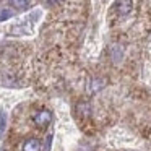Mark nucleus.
I'll return each mask as SVG.
<instances>
[{
  "instance_id": "nucleus-1",
  "label": "nucleus",
  "mask_w": 151,
  "mask_h": 151,
  "mask_svg": "<svg viewBox=\"0 0 151 151\" xmlns=\"http://www.w3.org/2000/svg\"><path fill=\"white\" fill-rule=\"evenodd\" d=\"M33 122H34V125L39 127V128L47 127V125L52 122V112H50L49 109H39V111H36L33 114Z\"/></svg>"
},
{
  "instance_id": "nucleus-2",
  "label": "nucleus",
  "mask_w": 151,
  "mask_h": 151,
  "mask_svg": "<svg viewBox=\"0 0 151 151\" xmlns=\"http://www.w3.org/2000/svg\"><path fill=\"white\" fill-rule=\"evenodd\" d=\"M75 112H76V117L78 119L86 120V119L91 117V106H89L88 101H80L75 107Z\"/></svg>"
},
{
  "instance_id": "nucleus-3",
  "label": "nucleus",
  "mask_w": 151,
  "mask_h": 151,
  "mask_svg": "<svg viewBox=\"0 0 151 151\" xmlns=\"http://www.w3.org/2000/svg\"><path fill=\"white\" fill-rule=\"evenodd\" d=\"M133 4L132 2H115L114 4V10L117 15H120V17H125V15H130L132 10H133Z\"/></svg>"
},
{
  "instance_id": "nucleus-4",
  "label": "nucleus",
  "mask_w": 151,
  "mask_h": 151,
  "mask_svg": "<svg viewBox=\"0 0 151 151\" xmlns=\"http://www.w3.org/2000/svg\"><path fill=\"white\" fill-rule=\"evenodd\" d=\"M21 150L23 151H41V141L37 138H26Z\"/></svg>"
},
{
  "instance_id": "nucleus-5",
  "label": "nucleus",
  "mask_w": 151,
  "mask_h": 151,
  "mask_svg": "<svg viewBox=\"0 0 151 151\" xmlns=\"http://www.w3.org/2000/svg\"><path fill=\"white\" fill-rule=\"evenodd\" d=\"M12 15H13V12H10V10H2V13H0V21H4V20H7V18H10Z\"/></svg>"
},
{
  "instance_id": "nucleus-6",
  "label": "nucleus",
  "mask_w": 151,
  "mask_h": 151,
  "mask_svg": "<svg viewBox=\"0 0 151 151\" xmlns=\"http://www.w3.org/2000/svg\"><path fill=\"white\" fill-rule=\"evenodd\" d=\"M4 128H5V112L2 111L0 112V135L4 133Z\"/></svg>"
},
{
  "instance_id": "nucleus-7",
  "label": "nucleus",
  "mask_w": 151,
  "mask_h": 151,
  "mask_svg": "<svg viewBox=\"0 0 151 151\" xmlns=\"http://www.w3.org/2000/svg\"><path fill=\"white\" fill-rule=\"evenodd\" d=\"M15 7H31V2H12Z\"/></svg>"
}]
</instances>
